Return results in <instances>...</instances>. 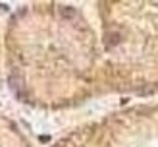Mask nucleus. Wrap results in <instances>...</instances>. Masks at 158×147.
Listing matches in <instances>:
<instances>
[{"instance_id":"1","label":"nucleus","mask_w":158,"mask_h":147,"mask_svg":"<svg viewBox=\"0 0 158 147\" xmlns=\"http://www.w3.org/2000/svg\"><path fill=\"white\" fill-rule=\"evenodd\" d=\"M106 85L139 97L158 95V2H104Z\"/></svg>"},{"instance_id":"2","label":"nucleus","mask_w":158,"mask_h":147,"mask_svg":"<svg viewBox=\"0 0 158 147\" xmlns=\"http://www.w3.org/2000/svg\"><path fill=\"white\" fill-rule=\"evenodd\" d=\"M56 147H158V105L129 106Z\"/></svg>"}]
</instances>
